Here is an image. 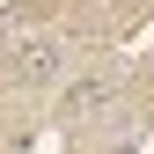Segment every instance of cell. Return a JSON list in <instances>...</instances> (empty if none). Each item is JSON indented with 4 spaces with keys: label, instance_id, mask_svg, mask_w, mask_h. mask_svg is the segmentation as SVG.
<instances>
[{
    "label": "cell",
    "instance_id": "cell-1",
    "mask_svg": "<svg viewBox=\"0 0 154 154\" xmlns=\"http://www.w3.org/2000/svg\"><path fill=\"white\" fill-rule=\"evenodd\" d=\"M66 73H73V44H66L59 29H22V37L8 44V81L22 88V95L59 88Z\"/></svg>",
    "mask_w": 154,
    "mask_h": 154
},
{
    "label": "cell",
    "instance_id": "cell-3",
    "mask_svg": "<svg viewBox=\"0 0 154 154\" xmlns=\"http://www.w3.org/2000/svg\"><path fill=\"white\" fill-rule=\"evenodd\" d=\"M22 8H51V0H22Z\"/></svg>",
    "mask_w": 154,
    "mask_h": 154
},
{
    "label": "cell",
    "instance_id": "cell-2",
    "mask_svg": "<svg viewBox=\"0 0 154 154\" xmlns=\"http://www.w3.org/2000/svg\"><path fill=\"white\" fill-rule=\"evenodd\" d=\"M59 103H66V118H73V125H81V118H103V110L118 103V73H110V66H95V73H73Z\"/></svg>",
    "mask_w": 154,
    "mask_h": 154
}]
</instances>
